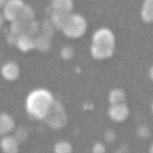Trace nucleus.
Returning <instances> with one entry per match:
<instances>
[{
	"instance_id": "obj_4",
	"label": "nucleus",
	"mask_w": 153,
	"mask_h": 153,
	"mask_svg": "<svg viewBox=\"0 0 153 153\" xmlns=\"http://www.w3.org/2000/svg\"><path fill=\"white\" fill-rule=\"evenodd\" d=\"M87 21L84 17L79 14L70 16L63 32L70 38H79L87 31Z\"/></svg>"
},
{
	"instance_id": "obj_16",
	"label": "nucleus",
	"mask_w": 153,
	"mask_h": 153,
	"mask_svg": "<svg viewBox=\"0 0 153 153\" xmlns=\"http://www.w3.org/2000/svg\"><path fill=\"white\" fill-rule=\"evenodd\" d=\"M36 48L41 52H47L50 48V38L42 35L36 39Z\"/></svg>"
},
{
	"instance_id": "obj_8",
	"label": "nucleus",
	"mask_w": 153,
	"mask_h": 153,
	"mask_svg": "<svg viewBox=\"0 0 153 153\" xmlns=\"http://www.w3.org/2000/svg\"><path fill=\"white\" fill-rule=\"evenodd\" d=\"M70 16V14L69 13L53 11L51 16V21L56 26V29L63 30L69 20Z\"/></svg>"
},
{
	"instance_id": "obj_22",
	"label": "nucleus",
	"mask_w": 153,
	"mask_h": 153,
	"mask_svg": "<svg viewBox=\"0 0 153 153\" xmlns=\"http://www.w3.org/2000/svg\"><path fill=\"white\" fill-rule=\"evenodd\" d=\"M94 152H104V148L101 144H97V146L94 147Z\"/></svg>"
},
{
	"instance_id": "obj_20",
	"label": "nucleus",
	"mask_w": 153,
	"mask_h": 153,
	"mask_svg": "<svg viewBox=\"0 0 153 153\" xmlns=\"http://www.w3.org/2000/svg\"><path fill=\"white\" fill-rule=\"evenodd\" d=\"M39 30V24L37 21L32 20L27 23L26 26V34L33 36L36 35Z\"/></svg>"
},
{
	"instance_id": "obj_14",
	"label": "nucleus",
	"mask_w": 153,
	"mask_h": 153,
	"mask_svg": "<svg viewBox=\"0 0 153 153\" xmlns=\"http://www.w3.org/2000/svg\"><path fill=\"white\" fill-rule=\"evenodd\" d=\"M14 127V122L13 119L9 115L3 114L1 116V126H0V132L1 134H6L10 132Z\"/></svg>"
},
{
	"instance_id": "obj_26",
	"label": "nucleus",
	"mask_w": 153,
	"mask_h": 153,
	"mask_svg": "<svg viewBox=\"0 0 153 153\" xmlns=\"http://www.w3.org/2000/svg\"><path fill=\"white\" fill-rule=\"evenodd\" d=\"M152 109H153V107H152Z\"/></svg>"
},
{
	"instance_id": "obj_23",
	"label": "nucleus",
	"mask_w": 153,
	"mask_h": 153,
	"mask_svg": "<svg viewBox=\"0 0 153 153\" xmlns=\"http://www.w3.org/2000/svg\"><path fill=\"white\" fill-rule=\"evenodd\" d=\"M7 0H1V5L2 7H4V6L5 5L6 2H7Z\"/></svg>"
},
{
	"instance_id": "obj_12",
	"label": "nucleus",
	"mask_w": 153,
	"mask_h": 153,
	"mask_svg": "<svg viewBox=\"0 0 153 153\" xmlns=\"http://www.w3.org/2000/svg\"><path fill=\"white\" fill-rule=\"evenodd\" d=\"M2 148L5 152L15 153L18 151V141L12 137H6L2 141Z\"/></svg>"
},
{
	"instance_id": "obj_25",
	"label": "nucleus",
	"mask_w": 153,
	"mask_h": 153,
	"mask_svg": "<svg viewBox=\"0 0 153 153\" xmlns=\"http://www.w3.org/2000/svg\"><path fill=\"white\" fill-rule=\"evenodd\" d=\"M151 152H153V146L152 147V149H151Z\"/></svg>"
},
{
	"instance_id": "obj_1",
	"label": "nucleus",
	"mask_w": 153,
	"mask_h": 153,
	"mask_svg": "<svg viewBox=\"0 0 153 153\" xmlns=\"http://www.w3.org/2000/svg\"><path fill=\"white\" fill-rule=\"evenodd\" d=\"M52 94L46 90H37L31 93L26 102L29 114L38 119H45L54 103Z\"/></svg>"
},
{
	"instance_id": "obj_11",
	"label": "nucleus",
	"mask_w": 153,
	"mask_h": 153,
	"mask_svg": "<svg viewBox=\"0 0 153 153\" xmlns=\"http://www.w3.org/2000/svg\"><path fill=\"white\" fill-rule=\"evenodd\" d=\"M141 16L145 22H153V0H146L143 3Z\"/></svg>"
},
{
	"instance_id": "obj_6",
	"label": "nucleus",
	"mask_w": 153,
	"mask_h": 153,
	"mask_svg": "<svg viewBox=\"0 0 153 153\" xmlns=\"http://www.w3.org/2000/svg\"><path fill=\"white\" fill-rule=\"evenodd\" d=\"M128 109L123 103L112 105L109 109L111 118L116 121H123L128 116Z\"/></svg>"
},
{
	"instance_id": "obj_7",
	"label": "nucleus",
	"mask_w": 153,
	"mask_h": 153,
	"mask_svg": "<svg viewBox=\"0 0 153 153\" xmlns=\"http://www.w3.org/2000/svg\"><path fill=\"white\" fill-rule=\"evenodd\" d=\"M16 45L22 52H28L36 48V39L33 38L31 35L25 33L19 37Z\"/></svg>"
},
{
	"instance_id": "obj_13",
	"label": "nucleus",
	"mask_w": 153,
	"mask_h": 153,
	"mask_svg": "<svg viewBox=\"0 0 153 153\" xmlns=\"http://www.w3.org/2000/svg\"><path fill=\"white\" fill-rule=\"evenodd\" d=\"M27 23L28 22H26L21 19L13 21L10 27L11 33L18 37L25 34L26 33Z\"/></svg>"
},
{
	"instance_id": "obj_24",
	"label": "nucleus",
	"mask_w": 153,
	"mask_h": 153,
	"mask_svg": "<svg viewBox=\"0 0 153 153\" xmlns=\"http://www.w3.org/2000/svg\"><path fill=\"white\" fill-rule=\"evenodd\" d=\"M151 76H152V79H153V68H152V71H151Z\"/></svg>"
},
{
	"instance_id": "obj_10",
	"label": "nucleus",
	"mask_w": 153,
	"mask_h": 153,
	"mask_svg": "<svg viewBox=\"0 0 153 153\" xmlns=\"http://www.w3.org/2000/svg\"><path fill=\"white\" fill-rule=\"evenodd\" d=\"M52 8L53 11L69 13L73 9L72 0H52Z\"/></svg>"
},
{
	"instance_id": "obj_15",
	"label": "nucleus",
	"mask_w": 153,
	"mask_h": 153,
	"mask_svg": "<svg viewBox=\"0 0 153 153\" xmlns=\"http://www.w3.org/2000/svg\"><path fill=\"white\" fill-rule=\"evenodd\" d=\"M125 100V94L120 89L113 90L109 95V100L112 105L123 103Z\"/></svg>"
},
{
	"instance_id": "obj_2",
	"label": "nucleus",
	"mask_w": 153,
	"mask_h": 153,
	"mask_svg": "<svg viewBox=\"0 0 153 153\" xmlns=\"http://www.w3.org/2000/svg\"><path fill=\"white\" fill-rule=\"evenodd\" d=\"M115 49V36L109 29L101 28L94 34L91 48L92 55L99 60L112 56Z\"/></svg>"
},
{
	"instance_id": "obj_5",
	"label": "nucleus",
	"mask_w": 153,
	"mask_h": 153,
	"mask_svg": "<svg viewBox=\"0 0 153 153\" xmlns=\"http://www.w3.org/2000/svg\"><path fill=\"white\" fill-rule=\"evenodd\" d=\"M24 6L22 0H7L4 6V16L12 22L18 20Z\"/></svg>"
},
{
	"instance_id": "obj_3",
	"label": "nucleus",
	"mask_w": 153,
	"mask_h": 153,
	"mask_svg": "<svg viewBox=\"0 0 153 153\" xmlns=\"http://www.w3.org/2000/svg\"><path fill=\"white\" fill-rule=\"evenodd\" d=\"M45 120L49 126L53 129L64 126L68 123V117L62 104L55 101Z\"/></svg>"
},
{
	"instance_id": "obj_18",
	"label": "nucleus",
	"mask_w": 153,
	"mask_h": 153,
	"mask_svg": "<svg viewBox=\"0 0 153 153\" xmlns=\"http://www.w3.org/2000/svg\"><path fill=\"white\" fill-rule=\"evenodd\" d=\"M56 26H55L53 23H52V21H46L42 26V30L43 33H44V35L50 38L52 35H54L55 30H56Z\"/></svg>"
},
{
	"instance_id": "obj_17",
	"label": "nucleus",
	"mask_w": 153,
	"mask_h": 153,
	"mask_svg": "<svg viewBox=\"0 0 153 153\" xmlns=\"http://www.w3.org/2000/svg\"><path fill=\"white\" fill-rule=\"evenodd\" d=\"M34 17L35 13L32 8L28 5H25L21 11L19 19H21L26 22H29V21L33 20Z\"/></svg>"
},
{
	"instance_id": "obj_9",
	"label": "nucleus",
	"mask_w": 153,
	"mask_h": 153,
	"mask_svg": "<svg viewBox=\"0 0 153 153\" xmlns=\"http://www.w3.org/2000/svg\"><path fill=\"white\" fill-rule=\"evenodd\" d=\"M2 74L5 79L14 80L19 75V66L14 63H8L2 67Z\"/></svg>"
},
{
	"instance_id": "obj_19",
	"label": "nucleus",
	"mask_w": 153,
	"mask_h": 153,
	"mask_svg": "<svg viewBox=\"0 0 153 153\" xmlns=\"http://www.w3.org/2000/svg\"><path fill=\"white\" fill-rule=\"evenodd\" d=\"M72 150V146H70V143L64 142V141L58 143L56 146V148H55V151L58 153L71 152Z\"/></svg>"
},
{
	"instance_id": "obj_21",
	"label": "nucleus",
	"mask_w": 153,
	"mask_h": 153,
	"mask_svg": "<svg viewBox=\"0 0 153 153\" xmlns=\"http://www.w3.org/2000/svg\"><path fill=\"white\" fill-rule=\"evenodd\" d=\"M74 55V51L70 47H64L61 51V56L64 59H70Z\"/></svg>"
}]
</instances>
